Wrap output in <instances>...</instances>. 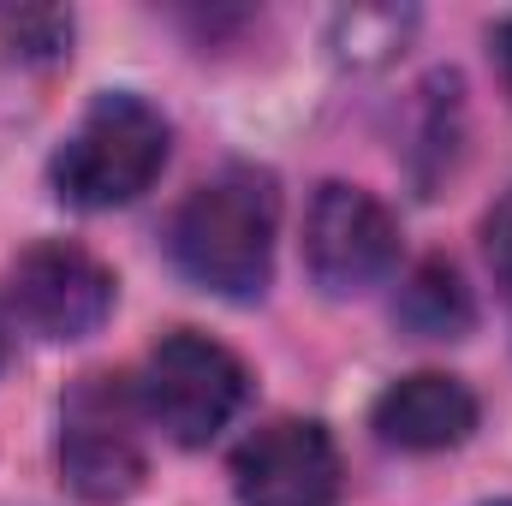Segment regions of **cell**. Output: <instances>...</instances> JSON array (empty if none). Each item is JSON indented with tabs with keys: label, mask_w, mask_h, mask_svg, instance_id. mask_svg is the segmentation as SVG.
Masks as SVG:
<instances>
[{
	"label": "cell",
	"mask_w": 512,
	"mask_h": 506,
	"mask_svg": "<svg viewBox=\"0 0 512 506\" xmlns=\"http://www.w3.org/2000/svg\"><path fill=\"white\" fill-rule=\"evenodd\" d=\"M274 227L280 191L262 167H227L185 197L173 215V262L191 286L251 304L268 292L274 274Z\"/></svg>",
	"instance_id": "cell-1"
},
{
	"label": "cell",
	"mask_w": 512,
	"mask_h": 506,
	"mask_svg": "<svg viewBox=\"0 0 512 506\" xmlns=\"http://www.w3.org/2000/svg\"><path fill=\"white\" fill-rule=\"evenodd\" d=\"M0 364H6V316H0Z\"/></svg>",
	"instance_id": "cell-12"
},
{
	"label": "cell",
	"mask_w": 512,
	"mask_h": 506,
	"mask_svg": "<svg viewBox=\"0 0 512 506\" xmlns=\"http://www.w3.org/2000/svg\"><path fill=\"white\" fill-rule=\"evenodd\" d=\"M495 66H501V84H507V96H512V18L495 30Z\"/></svg>",
	"instance_id": "cell-11"
},
{
	"label": "cell",
	"mask_w": 512,
	"mask_h": 506,
	"mask_svg": "<svg viewBox=\"0 0 512 506\" xmlns=\"http://www.w3.org/2000/svg\"><path fill=\"white\" fill-rule=\"evenodd\" d=\"M143 405L137 381L90 370L72 381L60 405V477L78 501L90 506H120L143 489Z\"/></svg>",
	"instance_id": "cell-3"
},
{
	"label": "cell",
	"mask_w": 512,
	"mask_h": 506,
	"mask_svg": "<svg viewBox=\"0 0 512 506\" xmlns=\"http://www.w3.org/2000/svg\"><path fill=\"white\" fill-rule=\"evenodd\" d=\"M245 393H251L245 364H239L221 340L191 334V328L167 334V340L143 358V376H137V405H143V417H149L167 441H179V447H209V441L239 417Z\"/></svg>",
	"instance_id": "cell-4"
},
{
	"label": "cell",
	"mask_w": 512,
	"mask_h": 506,
	"mask_svg": "<svg viewBox=\"0 0 512 506\" xmlns=\"http://www.w3.org/2000/svg\"><path fill=\"white\" fill-rule=\"evenodd\" d=\"M399 262V221L364 185L328 179L304 215V268L322 292L352 298Z\"/></svg>",
	"instance_id": "cell-5"
},
{
	"label": "cell",
	"mask_w": 512,
	"mask_h": 506,
	"mask_svg": "<svg viewBox=\"0 0 512 506\" xmlns=\"http://www.w3.org/2000/svg\"><path fill=\"white\" fill-rule=\"evenodd\" d=\"M114 310L108 262L72 239H42L12 262V316L36 340H90Z\"/></svg>",
	"instance_id": "cell-6"
},
{
	"label": "cell",
	"mask_w": 512,
	"mask_h": 506,
	"mask_svg": "<svg viewBox=\"0 0 512 506\" xmlns=\"http://www.w3.org/2000/svg\"><path fill=\"white\" fill-rule=\"evenodd\" d=\"M471 429H477V393L441 370L393 381L376 399V435L399 453H447L471 441Z\"/></svg>",
	"instance_id": "cell-8"
},
{
	"label": "cell",
	"mask_w": 512,
	"mask_h": 506,
	"mask_svg": "<svg viewBox=\"0 0 512 506\" xmlns=\"http://www.w3.org/2000/svg\"><path fill=\"white\" fill-rule=\"evenodd\" d=\"M495 506H512V501H495Z\"/></svg>",
	"instance_id": "cell-13"
},
{
	"label": "cell",
	"mask_w": 512,
	"mask_h": 506,
	"mask_svg": "<svg viewBox=\"0 0 512 506\" xmlns=\"http://www.w3.org/2000/svg\"><path fill=\"white\" fill-rule=\"evenodd\" d=\"M399 316L423 334V340H459L471 328V292L447 262H423L405 292H399Z\"/></svg>",
	"instance_id": "cell-9"
},
{
	"label": "cell",
	"mask_w": 512,
	"mask_h": 506,
	"mask_svg": "<svg viewBox=\"0 0 512 506\" xmlns=\"http://www.w3.org/2000/svg\"><path fill=\"white\" fill-rule=\"evenodd\" d=\"M167 167V120L126 90L90 102V114L54 149V191L72 209H120Z\"/></svg>",
	"instance_id": "cell-2"
},
{
	"label": "cell",
	"mask_w": 512,
	"mask_h": 506,
	"mask_svg": "<svg viewBox=\"0 0 512 506\" xmlns=\"http://www.w3.org/2000/svg\"><path fill=\"white\" fill-rule=\"evenodd\" d=\"M340 477V447L316 417H280L233 453L239 506H334Z\"/></svg>",
	"instance_id": "cell-7"
},
{
	"label": "cell",
	"mask_w": 512,
	"mask_h": 506,
	"mask_svg": "<svg viewBox=\"0 0 512 506\" xmlns=\"http://www.w3.org/2000/svg\"><path fill=\"white\" fill-rule=\"evenodd\" d=\"M483 251L495 262V274L512 286V191L489 209V221H483Z\"/></svg>",
	"instance_id": "cell-10"
}]
</instances>
